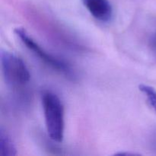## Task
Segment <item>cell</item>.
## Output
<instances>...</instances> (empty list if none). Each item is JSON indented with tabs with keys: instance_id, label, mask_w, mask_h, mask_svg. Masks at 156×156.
<instances>
[{
	"instance_id": "3",
	"label": "cell",
	"mask_w": 156,
	"mask_h": 156,
	"mask_svg": "<svg viewBox=\"0 0 156 156\" xmlns=\"http://www.w3.org/2000/svg\"><path fill=\"white\" fill-rule=\"evenodd\" d=\"M14 32L21 43L45 65L53 69V70H56L58 73L68 76L69 78H75L74 70L68 62L46 51L31 37H30L24 29L22 27H17Z\"/></svg>"
},
{
	"instance_id": "1",
	"label": "cell",
	"mask_w": 156,
	"mask_h": 156,
	"mask_svg": "<svg viewBox=\"0 0 156 156\" xmlns=\"http://www.w3.org/2000/svg\"><path fill=\"white\" fill-rule=\"evenodd\" d=\"M41 98L48 136L55 143H62L65 128L62 101L57 94L50 90L43 91Z\"/></svg>"
},
{
	"instance_id": "8",
	"label": "cell",
	"mask_w": 156,
	"mask_h": 156,
	"mask_svg": "<svg viewBox=\"0 0 156 156\" xmlns=\"http://www.w3.org/2000/svg\"><path fill=\"white\" fill-rule=\"evenodd\" d=\"M152 146L153 148V149L155 151H156V133L152 136Z\"/></svg>"
},
{
	"instance_id": "6",
	"label": "cell",
	"mask_w": 156,
	"mask_h": 156,
	"mask_svg": "<svg viewBox=\"0 0 156 156\" xmlns=\"http://www.w3.org/2000/svg\"><path fill=\"white\" fill-rule=\"evenodd\" d=\"M140 91H141L146 96L148 102L150 106L153 108V110L156 113V91L151 86L146 85H140L139 86Z\"/></svg>"
},
{
	"instance_id": "2",
	"label": "cell",
	"mask_w": 156,
	"mask_h": 156,
	"mask_svg": "<svg viewBox=\"0 0 156 156\" xmlns=\"http://www.w3.org/2000/svg\"><path fill=\"white\" fill-rule=\"evenodd\" d=\"M1 66L4 79L13 89H21L30 82V75L24 61L14 53L1 50Z\"/></svg>"
},
{
	"instance_id": "4",
	"label": "cell",
	"mask_w": 156,
	"mask_h": 156,
	"mask_svg": "<svg viewBox=\"0 0 156 156\" xmlns=\"http://www.w3.org/2000/svg\"><path fill=\"white\" fill-rule=\"evenodd\" d=\"M82 2L95 19L108 22L112 18L113 8L108 0H82Z\"/></svg>"
},
{
	"instance_id": "5",
	"label": "cell",
	"mask_w": 156,
	"mask_h": 156,
	"mask_svg": "<svg viewBox=\"0 0 156 156\" xmlns=\"http://www.w3.org/2000/svg\"><path fill=\"white\" fill-rule=\"evenodd\" d=\"M17 149L10 136L2 127L0 129V156H15Z\"/></svg>"
},
{
	"instance_id": "7",
	"label": "cell",
	"mask_w": 156,
	"mask_h": 156,
	"mask_svg": "<svg viewBox=\"0 0 156 156\" xmlns=\"http://www.w3.org/2000/svg\"><path fill=\"white\" fill-rule=\"evenodd\" d=\"M149 44H150V47L152 48V51L155 53L156 55V31L152 35L150 38V41H149Z\"/></svg>"
}]
</instances>
